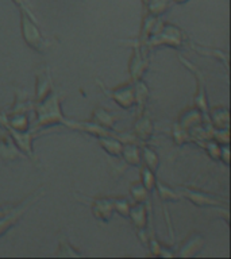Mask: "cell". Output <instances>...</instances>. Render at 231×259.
<instances>
[{
	"label": "cell",
	"instance_id": "cell-2",
	"mask_svg": "<svg viewBox=\"0 0 231 259\" xmlns=\"http://www.w3.org/2000/svg\"><path fill=\"white\" fill-rule=\"evenodd\" d=\"M123 151L126 154V161L133 163V165H138L139 163V153H138V149L135 146H126V149Z\"/></svg>",
	"mask_w": 231,
	"mask_h": 259
},
{
	"label": "cell",
	"instance_id": "cell-3",
	"mask_svg": "<svg viewBox=\"0 0 231 259\" xmlns=\"http://www.w3.org/2000/svg\"><path fill=\"white\" fill-rule=\"evenodd\" d=\"M112 206H115L122 214H125L123 213V209H125L126 213L129 214V204H127V201H126L125 198H118V200H115V205Z\"/></svg>",
	"mask_w": 231,
	"mask_h": 259
},
{
	"label": "cell",
	"instance_id": "cell-1",
	"mask_svg": "<svg viewBox=\"0 0 231 259\" xmlns=\"http://www.w3.org/2000/svg\"><path fill=\"white\" fill-rule=\"evenodd\" d=\"M146 213H145V208L142 205H137L135 208L131 209V219H133V223H135L139 228L143 227L146 222Z\"/></svg>",
	"mask_w": 231,
	"mask_h": 259
}]
</instances>
